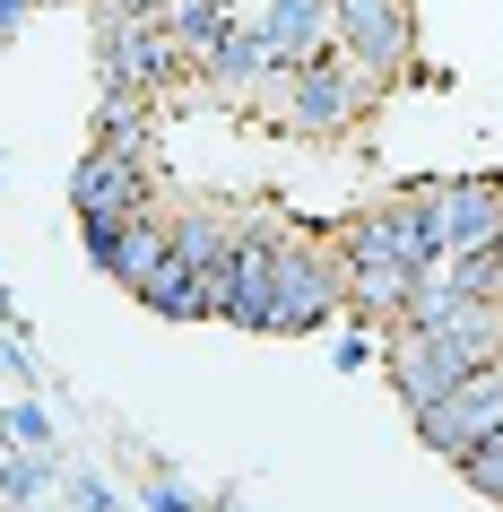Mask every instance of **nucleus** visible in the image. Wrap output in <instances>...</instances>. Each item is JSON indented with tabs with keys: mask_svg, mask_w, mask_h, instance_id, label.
Masks as SVG:
<instances>
[{
	"mask_svg": "<svg viewBox=\"0 0 503 512\" xmlns=\"http://www.w3.org/2000/svg\"><path fill=\"white\" fill-rule=\"evenodd\" d=\"M417 426H425V443H434V452L469 460L486 434H503V365H469V374L451 382L434 408H417Z\"/></svg>",
	"mask_w": 503,
	"mask_h": 512,
	"instance_id": "obj_1",
	"label": "nucleus"
},
{
	"mask_svg": "<svg viewBox=\"0 0 503 512\" xmlns=\"http://www.w3.org/2000/svg\"><path fill=\"white\" fill-rule=\"evenodd\" d=\"M174 35H165L157 9H105V79L113 96H157L174 79Z\"/></svg>",
	"mask_w": 503,
	"mask_h": 512,
	"instance_id": "obj_2",
	"label": "nucleus"
},
{
	"mask_svg": "<svg viewBox=\"0 0 503 512\" xmlns=\"http://www.w3.org/2000/svg\"><path fill=\"white\" fill-rule=\"evenodd\" d=\"M330 304H339V270L321 261L313 243H287V235H278V261H269V313H261V330H313V322H330Z\"/></svg>",
	"mask_w": 503,
	"mask_h": 512,
	"instance_id": "obj_3",
	"label": "nucleus"
},
{
	"mask_svg": "<svg viewBox=\"0 0 503 512\" xmlns=\"http://www.w3.org/2000/svg\"><path fill=\"white\" fill-rule=\"evenodd\" d=\"M365 96H373L365 61H295L287 113H295V131H347V122L365 113Z\"/></svg>",
	"mask_w": 503,
	"mask_h": 512,
	"instance_id": "obj_4",
	"label": "nucleus"
},
{
	"mask_svg": "<svg viewBox=\"0 0 503 512\" xmlns=\"http://www.w3.org/2000/svg\"><path fill=\"white\" fill-rule=\"evenodd\" d=\"M70 200H79V217H87V243H105L122 217L148 209V174H139L131 157H105V148H87L79 183H70Z\"/></svg>",
	"mask_w": 503,
	"mask_h": 512,
	"instance_id": "obj_5",
	"label": "nucleus"
},
{
	"mask_svg": "<svg viewBox=\"0 0 503 512\" xmlns=\"http://www.w3.org/2000/svg\"><path fill=\"white\" fill-rule=\"evenodd\" d=\"M330 27H339L347 61H365L373 79H391L399 61H408V44H417L399 0H330Z\"/></svg>",
	"mask_w": 503,
	"mask_h": 512,
	"instance_id": "obj_6",
	"label": "nucleus"
},
{
	"mask_svg": "<svg viewBox=\"0 0 503 512\" xmlns=\"http://www.w3.org/2000/svg\"><path fill=\"white\" fill-rule=\"evenodd\" d=\"M460 374H469V356L451 348L443 330H399V339H391V382H399V400H408V408H434Z\"/></svg>",
	"mask_w": 503,
	"mask_h": 512,
	"instance_id": "obj_7",
	"label": "nucleus"
},
{
	"mask_svg": "<svg viewBox=\"0 0 503 512\" xmlns=\"http://www.w3.org/2000/svg\"><path fill=\"white\" fill-rule=\"evenodd\" d=\"M87 252H96V261H105L113 278H122V287H148V278L165 270V261H174V235H165V217H122V226H113L105 243H87Z\"/></svg>",
	"mask_w": 503,
	"mask_h": 512,
	"instance_id": "obj_8",
	"label": "nucleus"
},
{
	"mask_svg": "<svg viewBox=\"0 0 503 512\" xmlns=\"http://www.w3.org/2000/svg\"><path fill=\"white\" fill-rule=\"evenodd\" d=\"M261 35L287 70V61H321V44L339 27H330V0H261Z\"/></svg>",
	"mask_w": 503,
	"mask_h": 512,
	"instance_id": "obj_9",
	"label": "nucleus"
},
{
	"mask_svg": "<svg viewBox=\"0 0 503 512\" xmlns=\"http://www.w3.org/2000/svg\"><path fill=\"white\" fill-rule=\"evenodd\" d=\"M434 200H443V235H451V252L503 243V183H434Z\"/></svg>",
	"mask_w": 503,
	"mask_h": 512,
	"instance_id": "obj_10",
	"label": "nucleus"
},
{
	"mask_svg": "<svg viewBox=\"0 0 503 512\" xmlns=\"http://www.w3.org/2000/svg\"><path fill=\"white\" fill-rule=\"evenodd\" d=\"M347 270H425L417 235H408V209L356 217V226H347Z\"/></svg>",
	"mask_w": 503,
	"mask_h": 512,
	"instance_id": "obj_11",
	"label": "nucleus"
},
{
	"mask_svg": "<svg viewBox=\"0 0 503 512\" xmlns=\"http://www.w3.org/2000/svg\"><path fill=\"white\" fill-rule=\"evenodd\" d=\"M165 235H174V261H191V270H217V261L243 243V226H235V217L191 209V217H165Z\"/></svg>",
	"mask_w": 503,
	"mask_h": 512,
	"instance_id": "obj_12",
	"label": "nucleus"
},
{
	"mask_svg": "<svg viewBox=\"0 0 503 512\" xmlns=\"http://www.w3.org/2000/svg\"><path fill=\"white\" fill-rule=\"evenodd\" d=\"M157 18H165V35H174V53L209 61V53H217V35H226V0H165Z\"/></svg>",
	"mask_w": 503,
	"mask_h": 512,
	"instance_id": "obj_13",
	"label": "nucleus"
},
{
	"mask_svg": "<svg viewBox=\"0 0 503 512\" xmlns=\"http://www.w3.org/2000/svg\"><path fill=\"white\" fill-rule=\"evenodd\" d=\"M209 70L243 87V79H261V70H278V53H269L261 27H226V35H217V53H209Z\"/></svg>",
	"mask_w": 503,
	"mask_h": 512,
	"instance_id": "obj_14",
	"label": "nucleus"
},
{
	"mask_svg": "<svg viewBox=\"0 0 503 512\" xmlns=\"http://www.w3.org/2000/svg\"><path fill=\"white\" fill-rule=\"evenodd\" d=\"M443 270L460 296H495L503 304V243H477V252H443Z\"/></svg>",
	"mask_w": 503,
	"mask_h": 512,
	"instance_id": "obj_15",
	"label": "nucleus"
},
{
	"mask_svg": "<svg viewBox=\"0 0 503 512\" xmlns=\"http://www.w3.org/2000/svg\"><path fill=\"white\" fill-rule=\"evenodd\" d=\"M139 296L157 304V313H200V270H191V261H165V270L148 278Z\"/></svg>",
	"mask_w": 503,
	"mask_h": 512,
	"instance_id": "obj_16",
	"label": "nucleus"
},
{
	"mask_svg": "<svg viewBox=\"0 0 503 512\" xmlns=\"http://www.w3.org/2000/svg\"><path fill=\"white\" fill-rule=\"evenodd\" d=\"M460 469L477 478V495H503V434H486V443H477V452L460 460Z\"/></svg>",
	"mask_w": 503,
	"mask_h": 512,
	"instance_id": "obj_17",
	"label": "nucleus"
},
{
	"mask_svg": "<svg viewBox=\"0 0 503 512\" xmlns=\"http://www.w3.org/2000/svg\"><path fill=\"white\" fill-rule=\"evenodd\" d=\"M105 9H165V0H105Z\"/></svg>",
	"mask_w": 503,
	"mask_h": 512,
	"instance_id": "obj_18",
	"label": "nucleus"
}]
</instances>
